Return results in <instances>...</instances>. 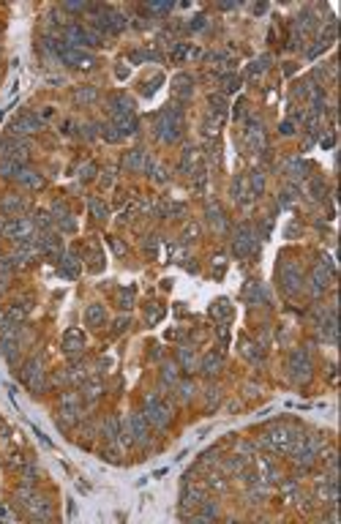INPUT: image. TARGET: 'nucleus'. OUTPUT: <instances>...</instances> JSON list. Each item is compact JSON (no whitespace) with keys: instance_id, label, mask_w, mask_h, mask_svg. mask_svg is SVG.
<instances>
[{"instance_id":"1","label":"nucleus","mask_w":341,"mask_h":524,"mask_svg":"<svg viewBox=\"0 0 341 524\" xmlns=\"http://www.w3.org/2000/svg\"><path fill=\"white\" fill-rule=\"evenodd\" d=\"M180 131H183V112H180L175 104L164 107L161 115L156 118V137L161 142H178Z\"/></svg>"},{"instance_id":"2","label":"nucleus","mask_w":341,"mask_h":524,"mask_svg":"<svg viewBox=\"0 0 341 524\" xmlns=\"http://www.w3.org/2000/svg\"><path fill=\"white\" fill-rule=\"evenodd\" d=\"M232 251L237 257H249V254L257 251V235L249 224H237V230L232 232Z\"/></svg>"},{"instance_id":"3","label":"nucleus","mask_w":341,"mask_h":524,"mask_svg":"<svg viewBox=\"0 0 341 524\" xmlns=\"http://www.w3.org/2000/svg\"><path fill=\"white\" fill-rule=\"evenodd\" d=\"M0 235L3 238H11V240H27L33 238V221H27V218H6V221H0Z\"/></svg>"},{"instance_id":"4","label":"nucleus","mask_w":341,"mask_h":524,"mask_svg":"<svg viewBox=\"0 0 341 524\" xmlns=\"http://www.w3.org/2000/svg\"><path fill=\"white\" fill-rule=\"evenodd\" d=\"M60 60L71 66V69H82V71H90V69H96V57H93L90 52H82V49H71L66 47L60 52Z\"/></svg>"},{"instance_id":"5","label":"nucleus","mask_w":341,"mask_h":524,"mask_svg":"<svg viewBox=\"0 0 341 524\" xmlns=\"http://www.w3.org/2000/svg\"><path fill=\"white\" fill-rule=\"evenodd\" d=\"M289 369H292V377L297 382H306L309 377H311V358L306 352H303V349H295L292 355H289Z\"/></svg>"},{"instance_id":"6","label":"nucleus","mask_w":341,"mask_h":524,"mask_svg":"<svg viewBox=\"0 0 341 524\" xmlns=\"http://www.w3.org/2000/svg\"><path fill=\"white\" fill-rule=\"evenodd\" d=\"M22 380L30 390H44V363L41 358H33L22 371Z\"/></svg>"},{"instance_id":"7","label":"nucleus","mask_w":341,"mask_h":524,"mask_svg":"<svg viewBox=\"0 0 341 524\" xmlns=\"http://www.w3.org/2000/svg\"><path fill=\"white\" fill-rule=\"evenodd\" d=\"M142 415H145V418H148L153 426H158V429L169 423V412H166V407H164V404H158V399H156V396H148V402H145V412H142Z\"/></svg>"},{"instance_id":"8","label":"nucleus","mask_w":341,"mask_h":524,"mask_svg":"<svg viewBox=\"0 0 341 524\" xmlns=\"http://www.w3.org/2000/svg\"><path fill=\"white\" fill-rule=\"evenodd\" d=\"M44 126V120L39 118V115H19L17 120H11V137H22V134H33V131H39Z\"/></svg>"},{"instance_id":"9","label":"nucleus","mask_w":341,"mask_h":524,"mask_svg":"<svg viewBox=\"0 0 341 524\" xmlns=\"http://www.w3.org/2000/svg\"><path fill=\"white\" fill-rule=\"evenodd\" d=\"M82 349H85V336H82V331H77V328L66 331V336H63V352H66V355H79Z\"/></svg>"},{"instance_id":"10","label":"nucleus","mask_w":341,"mask_h":524,"mask_svg":"<svg viewBox=\"0 0 341 524\" xmlns=\"http://www.w3.org/2000/svg\"><path fill=\"white\" fill-rule=\"evenodd\" d=\"M128 432L137 442H148V418L142 412H134L131 420H128Z\"/></svg>"},{"instance_id":"11","label":"nucleus","mask_w":341,"mask_h":524,"mask_svg":"<svg viewBox=\"0 0 341 524\" xmlns=\"http://www.w3.org/2000/svg\"><path fill=\"white\" fill-rule=\"evenodd\" d=\"M281 284H284V289H287L289 295L300 292V284H303V279H300V273H297V268H289V265L281 268Z\"/></svg>"},{"instance_id":"12","label":"nucleus","mask_w":341,"mask_h":524,"mask_svg":"<svg viewBox=\"0 0 341 524\" xmlns=\"http://www.w3.org/2000/svg\"><path fill=\"white\" fill-rule=\"evenodd\" d=\"M243 298H246L249 303L257 306V303H265V301H267V292H265V287H262L259 281H249V284H246V289H243Z\"/></svg>"},{"instance_id":"13","label":"nucleus","mask_w":341,"mask_h":524,"mask_svg":"<svg viewBox=\"0 0 341 524\" xmlns=\"http://www.w3.org/2000/svg\"><path fill=\"white\" fill-rule=\"evenodd\" d=\"M224 366V358L219 352H208L205 358H202V374H208V377H213V374H219Z\"/></svg>"},{"instance_id":"14","label":"nucleus","mask_w":341,"mask_h":524,"mask_svg":"<svg viewBox=\"0 0 341 524\" xmlns=\"http://www.w3.org/2000/svg\"><path fill=\"white\" fill-rule=\"evenodd\" d=\"M85 322H88L90 328H93V325H104V322H107L104 306H101V303H90L88 311H85Z\"/></svg>"},{"instance_id":"15","label":"nucleus","mask_w":341,"mask_h":524,"mask_svg":"<svg viewBox=\"0 0 341 524\" xmlns=\"http://www.w3.org/2000/svg\"><path fill=\"white\" fill-rule=\"evenodd\" d=\"M22 172V161H14V158H0V178H19Z\"/></svg>"},{"instance_id":"16","label":"nucleus","mask_w":341,"mask_h":524,"mask_svg":"<svg viewBox=\"0 0 341 524\" xmlns=\"http://www.w3.org/2000/svg\"><path fill=\"white\" fill-rule=\"evenodd\" d=\"M96 99H98V90L93 85H82V87H77V90H74V101H77V104H93Z\"/></svg>"},{"instance_id":"17","label":"nucleus","mask_w":341,"mask_h":524,"mask_svg":"<svg viewBox=\"0 0 341 524\" xmlns=\"http://www.w3.org/2000/svg\"><path fill=\"white\" fill-rule=\"evenodd\" d=\"M123 164H126V170H131V172L145 170V150H128Z\"/></svg>"},{"instance_id":"18","label":"nucleus","mask_w":341,"mask_h":524,"mask_svg":"<svg viewBox=\"0 0 341 524\" xmlns=\"http://www.w3.org/2000/svg\"><path fill=\"white\" fill-rule=\"evenodd\" d=\"M172 85H175V93H178V96H191L194 79L188 77V74H178L175 79H172Z\"/></svg>"},{"instance_id":"19","label":"nucleus","mask_w":341,"mask_h":524,"mask_svg":"<svg viewBox=\"0 0 341 524\" xmlns=\"http://www.w3.org/2000/svg\"><path fill=\"white\" fill-rule=\"evenodd\" d=\"M202 500H205V492L197 489V486H188V489L183 492V497H180V502H183V505H199Z\"/></svg>"},{"instance_id":"20","label":"nucleus","mask_w":341,"mask_h":524,"mask_svg":"<svg viewBox=\"0 0 341 524\" xmlns=\"http://www.w3.org/2000/svg\"><path fill=\"white\" fill-rule=\"evenodd\" d=\"M0 208H3V210H25L27 200H25V196H19V194H9L3 202H0Z\"/></svg>"},{"instance_id":"21","label":"nucleus","mask_w":341,"mask_h":524,"mask_svg":"<svg viewBox=\"0 0 341 524\" xmlns=\"http://www.w3.org/2000/svg\"><path fill=\"white\" fill-rule=\"evenodd\" d=\"M249 183H251V196H262V191H265V175L262 172L254 170L249 175Z\"/></svg>"},{"instance_id":"22","label":"nucleus","mask_w":341,"mask_h":524,"mask_svg":"<svg viewBox=\"0 0 341 524\" xmlns=\"http://www.w3.org/2000/svg\"><path fill=\"white\" fill-rule=\"evenodd\" d=\"M210 314H213L216 319H229V317H232L229 301H224V298H219V301L213 303V309H210Z\"/></svg>"},{"instance_id":"23","label":"nucleus","mask_w":341,"mask_h":524,"mask_svg":"<svg viewBox=\"0 0 341 524\" xmlns=\"http://www.w3.org/2000/svg\"><path fill=\"white\" fill-rule=\"evenodd\" d=\"M243 186H246V178L237 175V178L232 180V196H235V202H246V196H251V194L243 191Z\"/></svg>"},{"instance_id":"24","label":"nucleus","mask_w":341,"mask_h":524,"mask_svg":"<svg viewBox=\"0 0 341 524\" xmlns=\"http://www.w3.org/2000/svg\"><path fill=\"white\" fill-rule=\"evenodd\" d=\"M17 180H19L22 186H30V188H39L41 183H44V180L39 178V172H25V170L19 172V178H17Z\"/></svg>"},{"instance_id":"25","label":"nucleus","mask_w":341,"mask_h":524,"mask_svg":"<svg viewBox=\"0 0 341 524\" xmlns=\"http://www.w3.org/2000/svg\"><path fill=\"white\" fill-rule=\"evenodd\" d=\"M101 432H104L107 440H115V437H118V418H115V415H112V418H107V420H104V429H101Z\"/></svg>"},{"instance_id":"26","label":"nucleus","mask_w":341,"mask_h":524,"mask_svg":"<svg viewBox=\"0 0 341 524\" xmlns=\"http://www.w3.org/2000/svg\"><path fill=\"white\" fill-rule=\"evenodd\" d=\"M311 289H314V292H322L325 289V273L319 271V268L314 271V276H311Z\"/></svg>"},{"instance_id":"27","label":"nucleus","mask_w":341,"mask_h":524,"mask_svg":"<svg viewBox=\"0 0 341 524\" xmlns=\"http://www.w3.org/2000/svg\"><path fill=\"white\" fill-rule=\"evenodd\" d=\"M90 210H93V216H96V218H107V205L101 200H96V196L90 200Z\"/></svg>"},{"instance_id":"28","label":"nucleus","mask_w":341,"mask_h":524,"mask_svg":"<svg viewBox=\"0 0 341 524\" xmlns=\"http://www.w3.org/2000/svg\"><path fill=\"white\" fill-rule=\"evenodd\" d=\"M104 140H107V142H120L123 134L118 131V126H107V128H104Z\"/></svg>"},{"instance_id":"29","label":"nucleus","mask_w":341,"mask_h":524,"mask_svg":"<svg viewBox=\"0 0 341 524\" xmlns=\"http://www.w3.org/2000/svg\"><path fill=\"white\" fill-rule=\"evenodd\" d=\"M131 303H134V289L128 287L120 292V309H131Z\"/></svg>"},{"instance_id":"30","label":"nucleus","mask_w":341,"mask_h":524,"mask_svg":"<svg viewBox=\"0 0 341 524\" xmlns=\"http://www.w3.org/2000/svg\"><path fill=\"white\" fill-rule=\"evenodd\" d=\"M161 82H164V77H153L148 85H145V90H142V93H145V96H153V93H156V87L161 85Z\"/></svg>"},{"instance_id":"31","label":"nucleus","mask_w":341,"mask_h":524,"mask_svg":"<svg viewBox=\"0 0 341 524\" xmlns=\"http://www.w3.org/2000/svg\"><path fill=\"white\" fill-rule=\"evenodd\" d=\"M161 314H164V309H156V303H150V309H148V322H150V325H156Z\"/></svg>"},{"instance_id":"32","label":"nucleus","mask_w":341,"mask_h":524,"mask_svg":"<svg viewBox=\"0 0 341 524\" xmlns=\"http://www.w3.org/2000/svg\"><path fill=\"white\" fill-rule=\"evenodd\" d=\"M191 396H194V385H191V382L180 385V399H183V402H188Z\"/></svg>"},{"instance_id":"33","label":"nucleus","mask_w":341,"mask_h":524,"mask_svg":"<svg viewBox=\"0 0 341 524\" xmlns=\"http://www.w3.org/2000/svg\"><path fill=\"white\" fill-rule=\"evenodd\" d=\"M246 358H254V361H259V358H262V352H259V347H257V344H254V347H251V344H246Z\"/></svg>"},{"instance_id":"34","label":"nucleus","mask_w":341,"mask_h":524,"mask_svg":"<svg viewBox=\"0 0 341 524\" xmlns=\"http://www.w3.org/2000/svg\"><path fill=\"white\" fill-rule=\"evenodd\" d=\"M279 131H281V134H284V137H292V134H295V126H292V120H284V123H281V126H279Z\"/></svg>"},{"instance_id":"35","label":"nucleus","mask_w":341,"mask_h":524,"mask_svg":"<svg viewBox=\"0 0 341 524\" xmlns=\"http://www.w3.org/2000/svg\"><path fill=\"white\" fill-rule=\"evenodd\" d=\"M85 390H88V393H85V396H88V399H96L98 393H101V385H98V382H96V385L90 382V385H88V388H85Z\"/></svg>"},{"instance_id":"36","label":"nucleus","mask_w":341,"mask_h":524,"mask_svg":"<svg viewBox=\"0 0 341 524\" xmlns=\"http://www.w3.org/2000/svg\"><path fill=\"white\" fill-rule=\"evenodd\" d=\"M216 402H219V388H208V404L213 407Z\"/></svg>"},{"instance_id":"37","label":"nucleus","mask_w":341,"mask_h":524,"mask_svg":"<svg viewBox=\"0 0 341 524\" xmlns=\"http://www.w3.org/2000/svg\"><path fill=\"white\" fill-rule=\"evenodd\" d=\"M49 224H52V221H49V213H44V210H41V213H39V227H44V230H47Z\"/></svg>"},{"instance_id":"38","label":"nucleus","mask_w":341,"mask_h":524,"mask_svg":"<svg viewBox=\"0 0 341 524\" xmlns=\"http://www.w3.org/2000/svg\"><path fill=\"white\" fill-rule=\"evenodd\" d=\"M219 339L224 341V344H229V331H227L224 325H219Z\"/></svg>"},{"instance_id":"39","label":"nucleus","mask_w":341,"mask_h":524,"mask_svg":"<svg viewBox=\"0 0 341 524\" xmlns=\"http://www.w3.org/2000/svg\"><path fill=\"white\" fill-rule=\"evenodd\" d=\"M93 172H96V170H93V167L88 164V167L82 170V180H90V178H93Z\"/></svg>"},{"instance_id":"40","label":"nucleus","mask_w":341,"mask_h":524,"mask_svg":"<svg viewBox=\"0 0 341 524\" xmlns=\"http://www.w3.org/2000/svg\"><path fill=\"white\" fill-rule=\"evenodd\" d=\"M66 9H69V11H82V9H85V6H82V3H69V6H66Z\"/></svg>"}]
</instances>
